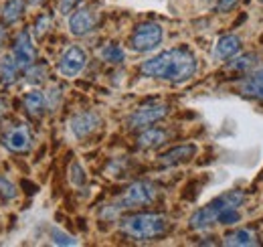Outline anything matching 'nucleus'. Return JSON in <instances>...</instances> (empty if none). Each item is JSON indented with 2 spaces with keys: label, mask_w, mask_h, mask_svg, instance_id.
<instances>
[{
  "label": "nucleus",
  "mask_w": 263,
  "mask_h": 247,
  "mask_svg": "<svg viewBox=\"0 0 263 247\" xmlns=\"http://www.w3.org/2000/svg\"><path fill=\"white\" fill-rule=\"evenodd\" d=\"M25 79H27V83H31V85L43 83V81L47 79V65H43V63H33L29 69H25Z\"/></svg>",
  "instance_id": "4be33fe9"
},
{
  "label": "nucleus",
  "mask_w": 263,
  "mask_h": 247,
  "mask_svg": "<svg viewBox=\"0 0 263 247\" xmlns=\"http://www.w3.org/2000/svg\"><path fill=\"white\" fill-rule=\"evenodd\" d=\"M16 195H18L16 186L12 185L10 181H6L4 177H0V199H4V201H12V199H16Z\"/></svg>",
  "instance_id": "a878e982"
},
{
  "label": "nucleus",
  "mask_w": 263,
  "mask_h": 247,
  "mask_svg": "<svg viewBox=\"0 0 263 247\" xmlns=\"http://www.w3.org/2000/svg\"><path fill=\"white\" fill-rule=\"evenodd\" d=\"M168 138H170V134H168L166 130L150 126V128H146V130L140 132L136 144H138V148H142V150H154V148L164 146L166 142H168Z\"/></svg>",
  "instance_id": "ddd939ff"
},
{
  "label": "nucleus",
  "mask_w": 263,
  "mask_h": 247,
  "mask_svg": "<svg viewBox=\"0 0 263 247\" xmlns=\"http://www.w3.org/2000/svg\"><path fill=\"white\" fill-rule=\"evenodd\" d=\"M255 63H257V55H253V53H245V55H239V57H235L233 61H229L227 69L235 71V73H245V71H249Z\"/></svg>",
  "instance_id": "412c9836"
},
{
  "label": "nucleus",
  "mask_w": 263,
  "mask_h": 247,
  "mask_svg": "<svg viewBox=\"0 0 263 247\" xmlns=\"http://www.w3.org/2000/svg\"><path fill=\"white\" fill-rule=\"evenodd\" d=\"M23 105H25L27 114L33 116V118H41V116L49 110V108H47V95L41 92V90H31V92L25 93Z\"/></svg>",
  "instance_id": "f3484780"
},
{
  "label": "nucleus",
  "mask_w": 263,
  "mask_h": 247,
  "mask_svg": "<svg viewBox=\"0 0 263 247\" xmlns=\"http://www.w3.org/2000/svg\"><path fill=\"white\" fill-rule=\"evenodd\" d=\"M4 112H6V101H4V99H0V120H2Z\"/></svg>",
  "instance_id": "7c9ffc66"
},
{
  "label": "nucleus",
  "mask_w": 263,
  "mask_h": 247,
  "mask_svg": "<svg viewBox=\"0 0 263 247\" xmlns=\"http://www.w3.org/2000/svg\"><path fill=\"white\" fill-rule=\"evenodd\" d=\"M170 112V105L164 101H148V103H142L138 110H134L130 116H128V130L134 132H142L150 126H154L156 122L164 120Z\"/></svg>",
  "instance_id": "39448f33"
},
{
  "label": "nucleus",
  "mask_w": 263,
  "mask_h": 247,
  "mask_svg": "<svg viewBox=\"0 0 263 247\" xmlns=\"http://www.w3.org/2000/svg\"><path fill=\"white\" fill-rule=\"evenodd\" d=\"M162 39H164L162 27L158 23L146 21V23H142V25H138L134 29L128 45H130L132 51H136V53H150V51L160 47Z\"/></svg>",
  "instance_id": "423d86ee"
},
{
  "label": "nucleus",
  "mask_w": 263,
  "mask_h": 247,
  "mask_svg": "<svg viewBox=\"0 0 263 247\" xmlns=\"http://www.w3.org/2000/svg\"><path fill=\"white\" fill-rule=\"evenodd\" d=\"M12 57L18 63L21 71L29 69L33 63H36V49H34V41L29 29H25V31L16 34L14 45H12Z\"/></svg>",
  "instance_id": "9d476101"
},
{
  "label": "nucleus",
  "mask_w": 263,
  "mask_h": 247,
  "mask_svg": "<svg viewBox=\"0 0 263 247\" xmlns=\"http://www.w3.org/2000/svg\"><path fill=\"white\" fill-rule=\"evenodd\" d=\"M69 181H71V185L77 186V188H81V186L87 183V174H85L83 166L77 160L71 162V166H69Z\"/></svg>",
  "instance_id": "5701e85b"
},
{
  "label": "nucleus",
  "mask_w": 263,
  "mask_h": 247,
  "mask_svg": "<svg viewBox=\"0 0 263 247\" xmlns=\"http://www.w3.org/2000/svg\"><path fill=\"white\" fill-rule=\"evenodd\" d=\"M51 29V16L49 14H41L36 21H34V27H33V32L36 39H43L47 32Z\"/></svg>",
  "instance_id": "393cba45"
},
{
  "label": "nucleus",
  "mask_w": 263,
  "mask_h": 247,
  "mask_svg": "<svg viewBox=\"0 0 263 247\" xmlns=\"http://www.w3.org/2000/svg\"><path fill=\"white\" fill-rule=\"evenodd\" d=\"M223 243H225L227 247H253V245H261V241H259L257 233H255V231H251V229H245V227L231 231L229 235L225 237V241H223Z\"/></svg>",
  "instance_id": "dca6fc26"
},
{
  "label": "nucleus",
  "mask_w": 263,
  "mask_h": 247,
  "mask_svg": "<svg viewBox=\"0 0 263 247\" xmlns=\"http://www.w3.org/2000/svg\"><path fill=\"white\" fill-rule=\"evenodd\" d=\"M4 37H6V31H4V25L0 23V47H2V43H4Z\"/></svg>",
  "instance_id": "c756f323"
},
{
  "label": "nucleus",
  "mask_w": 263,
  "mask_h": 247,
  "mask_svg": "<svg viewBox=\"0 0 263 247\" xmlns=\"http://www.w3.org/2000/svg\"><path fill=\"white\" fill-rule=\"evenodd\" d=\"M237 2H239V0H217V10H219V12H229Z\"/></svg>",
  "instance_id": "c85d7f7f"
},
{
  "label": "nucleus",
  "mask_w": 263,
  "mask_h": 247,
  "mask_svg": "<svg viewBox=\"0 0 263 247\" xmlns=\"http://www.w3.org/2000/svg\"><path fill=\"white\" fill-rule=\"evenodd\" d=\"M45 95H47V108L49 110H57L59 108V101H61V90L53 85L49 90V93H45Z\"/></svg>",
  "instance_id": "bb28decb"
},
{
  "label": "nucleus",
  "mask_w": 263,
  "mask_h": 247,
  "mask_svg": "<svg viewBox=\"0 0 263 247\" xmlns=\"http://www.w3.org/2000/svg\"><path fill=\"white\" fill-rule=\"evenodd\" d=\"M99 14L96 12V8L91 6H81V8H75L73 14H69V32L73 37H87L89 32L98 27Z\"/></svg>",
  "instance_id": "6e6552de"
},
{
  "label": "nucleus",
  "mask_w": 263,
  "mask_h": 247,
  "mask_svg": "<svg viewBox=\"0 0 263 247\" xmlns=\"http://www.w3.org/2000/svg\"><path fill=\"white\" fill-rule=\"evenodd\" d=\"M156 197H158L156 185H152L148 181H136L116 199L114 205H109V211L120 213V211H132V209L148 207L156 201Z\"/></svg>",
  "instance_id": "20e7f679"
},
{
  "label": "nucleus",
  "mask_w": 263,
  "mask_h": 247,
  "mask_svg": "<svg viewBox=\"0 0 263 247\" xmlns=\"http://www.w3.org/2000/svg\"><path fill=\"white\" fill-rule=\"evenodd\" d=\"M99 57L105 63H109V65H120V63H124V59H126V51L120 45H116V43H107L99 51Z\"/></svg>",
  "instance_id": "aec40b11"
},
{
  "label": "nucleus",
  "mask_w": 263,
  "mask_h": 247,
  "mask_svg": "<svg viewBox=\"0 0 263 247\" xmlns=\"http://www.w3.org/2000/svg\"><path fill=\"white\" fill-rule=\"evenodd\" d=\"M79 4H81V0H61V2H59V12H61L63 16H69Z\"/></svg>",
  "instance_id": "cd10ccee"
},
{
  "label": "nucleus",
  "mask_w": 263,
  "mask_h": 247,
  "mask_svg": "<svg viewBox=\"0 0 263 247\" xmlns=\"http://www.w3.org/2000/svg\"><path fill=\"white\" fill-rule=\"evenodd\" d=\"M245 203V192L241 188H233L223 195H219L217 199H213L211 203H206L204 207H200L198 211L193 213L189 219V225L193 231H204L213 225H217L219 217L223 215L227 209H239Z\"/></svg>",
  "instance_id": "f03ea898"
},
{
  "label": "nucleus",
  "mask_w": 263,
  "mask_h": 247,
  "mask_svg": "<svg viewBox=\"0 0 263 247\" xmlns=\"http://www.w3.org/2000/svg\"><path fill=\"white\" fill-rule=\"evenodd\" d=\"M239 90H241L243 95H247V97H253V99L263 101V65L257 67L255 71H251V73L239 83Z\"/></svg>",
  "instance_id": "2eb2a0df"
},
{
  "label": "nucleus",
  "mask_w": 263,
  "mask_h": 247,
  "mask_svg": "<svg viewBox=\"0 0 263 247\" xmlns=\"http://www.w3.org/2000/svg\"><path fill=\"white\" fill-rule=\"evenodd\" d=\"M239 51H241V39L237 34H225L215 43L213 59L215 61H227L231 57H235Z\"/></svg>",
  "instance_id": "4468645a"
},
{
  "label": "nucleus",
  "mask_w": 263,
  "mask_h": 247,
  "mask_svg": "<svg viewBox=\"0 0 263 247\" xmlns=\"http://www.w3.org/2000/svg\"><path fill=\"white\" fill-rule=\"evenodd\" d=\"M25 8H27L25 0H6L0 8V23L6 25V27L18 23L25 14Z\"/></svg>",
  "instance_id": "6ab92c4d"
},
{
  "label": "nucleus",
  "mask_w": 263,
  "mask_h": 247,
  "mask_svg": "<svg viewBox=\"0 0 263 247\" xmlns=\"http://www.w3.org/2000/svg\"><path fill=\"white\" fill-rule=\"evenodd\" d=\"M197 154V146L195 144H180V146H174L170 148L168 152L158 156V164L170 168V166H178V164H184V162H191Z\"/></svg>",
  "instance_id": "f8f14e48"
},
{
  "label": "nucleus",
  "mask_w": 263,
  "mask_h": 247,
  "mask_svg": "<svg viewBox=\"0 0 263 247\" xmlns=\"http://www.w3.org/2000/svg\"><path fill=\"white\" fill-rule=\"evenodd\" d=\"M259 2H261V4H263V0H259Z\"/></svg>",
  "instance_id": "473e14b6"
},
{
  "label": "nucleus",
  "mask_w": 263,
  "mask_h": 247,
  "mask_svg": "<svg viewBox=\"0 0 263 247\" xmlns=\"http://www.w3.org/2000/svg\"><path fill=\"white\" fill-rule=\"evenodd\" d=\"M85 65H87V53H85L81 47L71 45V47H67L65 51H63V55L59 57L57 71H59L63 77L71 79V77H77V75L85 69Z\"/></svg>",
  "instance_id": "1a4fd4ad"
},
{
  "label": "nucleus",
  "mask_w": 263,
  "mask_h": 247,
  "mask_svg": "<svg viewBox=\"0 0 263 247\" xmlns=\"http://www.w3.org/2000/svg\"><path fill=\"white\" fill-rule=\"evenodd\" d=\"M2 146L8 152L25 154L33 148V132L27 123H14L2 134Z\"/></svg>",
  "instance_id": "0eeeda50"
},
{
  "label": "nucleus",
  "mask_w": 263,
  "mask_h": 247,
  "mask_svg": "<svg viewBox=\"0 0 263 247\" xmlns=\"http://www.w3.org/2000/svg\"><path fill=\"white\" fill-rule=\"evenodd\" d=\"M51 241H53L55 245H77V239H75V237H71L69 233L57 229V227L51 229Z\"/></svg>",
  "instance_id": "b1692460"
},
{
  "label": "nucleus",
  "mask_w": 263,
  "mask_h": 247,
  "mask_svg": "<svg viewBox=\"0 0 263 247\" xmlns=\"http://www.w3.org/2000/svg\"><path fill=\"white\" fill-rule=\"evenodd\" d=\"M120 231L136 241H152L168 231V219L160 213H134L120 219Z\"/></svg>",
  "instance_id": "7ed1b4c3"
},
{
  "label": "nucleus",
  "mask_w": 263,
  "mask_h": 247,
  "mask_svg": "<svg viewBox=\"0 0 263 247\" xmlns=\"http://www.w3.org/2000/svg\"><path fill=\"white\" fill-rule=\"evenodd\" d=\"M198 61L197 57L184 49V47H174L162 51L140 65V73L150 79H160L168 83H186L197 75Z\"/></svg>",
  "instance_id": "f257e3e1"
},
{
  "label": "nucleus",
  "mask_w": 263,
  "mask_h": 247,
  "mask_svg": "<svg viewBox=\"0 0 263 247\" xmlns=\"http://www.w3.org/2000/svg\"><path fill=\"white\" fill-rule=\"evenodd\" d=\"M99 126H101V118H99L98 112L85 110V112L75 114V116L69 120V132H71L77 140H85V138H89V136L98 130Z\"/></svg>",
  "instance_id": "9b49d317"
},
{
  "label": "nucleus",
  "mask_w": 263,
  "mask_h": 247,
  "mask_svg": "<svg viewBox=\"0 0 263 247\" xmlns=\"http://www.w3.org/2000/svg\"><path fill=\"white\" fill-rule=\"evenodd\" d=\"M18 75H21V67L18 63L14 61L12 53H6L0 57V83L2 85H14L18 81Z\"/></svg>",
  "instance_id": "a211bd4d"
},
{
  "label": "nucleus",
  "mask_w": 263,
  "mask_h": 247,
  "mask_svg": "<svg viewBox=\"0 0 263 247\" xmlns=\"http://www.w3.org/2000/svg\"><path fill=\"white\" fill-rule=\"evenodd\" d=\"M45 2H47V0H29V4H31V6H43Z\"/></svg>",
  "instance_id": "2f4dec72"
}]
</instances>
